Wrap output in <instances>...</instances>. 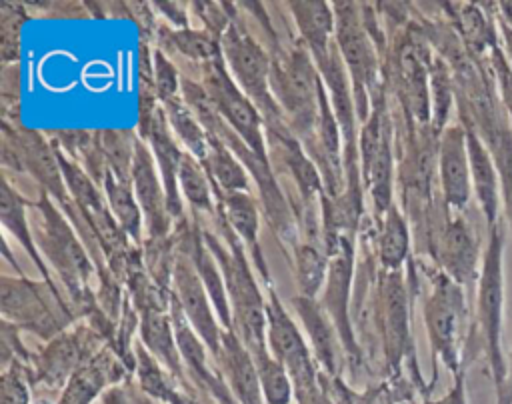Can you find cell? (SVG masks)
I'll use <instances>...</instances> for the list:
<instances>
[{
    "label": "cell",
    "mask_w": 512,
    "mask_h": 404,
    "mask_svg": "<svg viewBox=\"0 0 512 404\" xmlns=\"http://www.w3.org/2000/svg\"><path fill=\"white\" fill-rule=\"evenodd\" d=\"M222 222V232L226 236L228 248L220 244V240L204 232L202 238L216 258L220 272L224 276L230 312H232V332L244 342L252 356L268 352L266 344V300L254 280L250 264L246 260V250L240 244L238 236Z\"/></svg>",
    "instance_id": "1"
},
{
    "label": "cell",
    "mask_w": 512,
    "mask_h": 404,
    "mask_svg": "<svg viewBox=\"0 0 512 404\" xmlns=\"http://www.w3.org/2000/svg\"><path fill=\"white\" fill-rule=\"evenodd\" d=\"M320 84L318 68L302 42L288 54L272 60V94L282 110L284 122L306 150L316 138L320 120Z\"/></svg>",
    "instance_id": "2"
},
{
    "label": "cell",
    "mask_w": 512,
    "mask_h": 404,
    "mask_svg": "<svg viewBox=\"0 0 512 404\" xmlns=\"http://www.w3.org/2000/svg\"><path fill=\"white\" fill-rule=\"evenodd\" d=\"M504 238L500 224L490 228L488 246L482 254L478 272V294H476V318L482 334L484 354L490 366V374L496 388V402L504 394L508 366L502 354V310H504Z\"/></svg>",
    "instance_id": "3"
},
{
    "label": "cell",
    "mask_w": 512,
    "mask_h": 404,
    "mask_svg": "<svg viewBox=\"0 0 512 404\" xmlns=\"http://www.w3.org/2000/svg\"><path fill=\"white\" fill-rule=\"evenodd\" d=\"M222 58L228 64V72L240 90L252 100L264 118V126L284 122L282 110L272 94V58L252 38L246 26L232 12L230 24L220 36Z\"/></svg>",
    "instance_id": "4"
},
{
    "label": "cell",
    "mask_w": 512,
    "mask_h": 404,
    "mask_svg": "<svg viewBox=\"0 0 512 404\" xmlns=\"http://www.w3.org/2000/svg\"><path fill=\"white\" fill-rule=\"evenodd\" d=\"M334 18H336V30H334V42L338 46V52L342 56V62L348 70L352 90H354V102H356V114L358 120L364 124L370 116L372 108V94L380 86L378 82V44L368 34L360 4L356 2H334L332 4Z\"/></svg>",
    "instance_id": "5"
},
{
    "label": "cell",
    "mask_w": 512,
    "mask_h": 404,
    "mask_svg": "<svg viewBox=\"0 0 512 404\" xmlns=\"http://www.w3.org/2000/svg\"><path fill=\"white\" fill-rule=\"evenodd\" d=\"M266 344L272 356L286 368L294 384V398L298 404H308L322 394L320 368L304 336L296 328L294 320L284 310L274 286L266 282Z\"/></svg>",
    "instance_id": "6"
},
{
    "label": "cell",
    "mask_w": 512,
    "mask_h": 404,
    "mask_svg": "<svg viewBox=\"0 0 512 404\" xmlns=\"http://www.w3.org/2000/svg\"><path fill=\"white\" fill-rule=\"evenodd\" d=\"M40 230L36 236V246L50 260L54 270L60 274L66 290L76 304H84L90 298L88 278L94 272V264L88 258L80 238L74 234L62 212L44 194L40 204Z\"/></svg>",
    "instance_id": "7"
},
{
    "label": "cell",
    "mask_w": 512,
    "mask_h": 404,
    "mask_svg": "<svg viewBox=\"0 0 512 404\" xmlns=\"http://www.w3.org/2000/svg\"><path fill=\"white\" fill-rule=\"evenodd\" d=\"M202 86L218 116L260 160L268 162L266 136L262 128L264 118L252 104V100L234 82L222 56L204 64Z\"/></svg>",
    "instance_id": "8"
},
{
    "label": "cell",
    "mask_w": 512,
    "mask_h": 404,
    "mask_svg": "<svg viewBox=\"0 0 512 404\" xmlns=\"http://www.w3.org/2000/svg\"><path fill=\"white\" fill-rule=\"evenodd\" d=\"M462 286L442 270L432 274V290L424 302V324L434 354L452 376L464 368L460 360V320L464 318Z\"/></svg>",
    "instance_id": "9"
},
{
    "label": "cell",
    "mask_w": 512,
    "mask_h": 404,
    "mask_svg": "<svg viewBox=\"0 0 512 404\" xmlns=\"http://www.w3.org/2000/svg\"><path fill=\"white\" fill-rule=\"evenodd\" d=\"M2 158L4 166H12L18 172H28L34 176L64 210L72 212V198L68 196L66 180L58 162L56 148L38 130H28L22 126L2 124Z\"/></svg>",
    "instance_id": "10"
},
{
    "label": "cell",
    "mask_w": 512,
    "mask_h": 404,
    "mask_svg": "<svg viewBox=\"0 0 512 404\" xmlns=\"http://www.w3.org/2000/svg\"><path fill=\"white\" fill-rule=\"evenodd\" d=\"M58 162L66 180V188L70 192V198L74 206L78 208L80 218L90 228V232L98 238L100 248L114 258L122 256V248L126 244V234L118 226V222L112 218L108 202H104L102 194L98 192V184L70 158H66L60 150H56Z\"/></svg>",
    "instance_id": "11"
},
{
    "label": "cell",
    "mask_w": 512,
    "mask_h": 404,
    "mask_svg": "<svg viewBox=\"0 0 512 404\" xmlns=\"http://www.w3.org/2000/svg\"><path fill=\"white\" fill-rule=\"evenodd\" d=\"M330 264L328 274L324 282V294H322V306L326 314L330 316L340 344L352 364H358L360 360V348L356 344L352 322L348 316L350 308V284H352V270H354V240L342 238L330 252Z\"/></svg>",
    "instance_id": "12"
},
{
    "label": "cell",
    "mask_w": 512,
    "mask_h": 404,
    "mask_svg": "<svg viewBox=\"0 0 512 404\" xmlns=\"http://www.w3.org/2000/svg\"><path fill=\"white\" fill-rule=\"evenodd\" d=\"M46 284H36L26 278H0V310L2 320L26 328L46 340L56 338L64 332V324L56 318L50 308L44 288Z\"/></svg>",
    "instance_id": "13"
},
{
    "label": "cell",
    "mask_w": 512,
    "mask_h": 404,
    "mask_svg": "<svg viewBox=\"0 0 512 404\" xmlns=\"http://www.w3.org/2000/svg\"><path fill=\"white\" fill-rule=\"evenodd\" d=\"M172 280H174V298L178 300L186 320L196 330L200 340L206 344L212 358L220 352V342L224 328L216 322L210 296L194 268L190 252L180 254L172 266Z\"/></svg>",
    "instance_id": "14"
},
{
    "label": "cell",
    "mask_w": 512,
    "mask_h": 404,
    "mask_svg": "<svg viewBox=\"0 0 512 404\" xmlns=\"http://www.w3.org/2000/svg\"><path fill=\"white\" fill-rule=\"evenodd\" d=\"M96 334L86 328L60 332L34 358L36 380L46 388L58 390L68 384L72 374L96 354Z\"/></svg>",
    "instance_id": "15"
},
{
    "label": "cell",
    "mask_w": 512,
    "mask_h": 404,
    "mask_svg": "<svg viewBox=\"0 0 512 404\" xmlns=\"http://www.w3.org/2000/svg\"><path fill=\"white\" fill-rule=\"evenodd\" d=\"M380 318L382 340L388 374L396 376L404 356L410 350V320H408V294L402 270L384 272L380 284Z\"/></svg>",
    "instance_id": "16"
},
{
    "label": "cell",
    "mask_w": 512,
    "mask_h": 404,
    "mask_svg": "<svg viewBox=\"0 0 512 404\" xmlns=\"http://www.w3.org/2000/svg\"><path fill=\"white\" fill-rule=\"evenodd\" d=\"M438 176L442 188V200L446 208L464 210L470 192H472V178H470V160H468V146H466V128L446 126L438 138Z\"/></svg>",
    "instance_id": "17"
},
{
    "label": "cell",
    "mask_w": 512,
    "mask_h": 404,
    "mask_svg": "<svg viewBox=\"0 0 512 404\" xmlns=\"http://www.w3.org/2000/svg\"><path fill=\"white\" fill-rule=\"evenodd\" d=\"M154 162L156 160L152 156V150L142 140H138L132 164V188L142 210L148 236L152 240H162L170 230L172 216L168 212L166 190L164 184H160Z\"/></svg>",
    "instance_id": "18"
},
{
    "label": "cell",
    "mask_w": 512,
    "mask_h": 404,
    "mask_svg": "<svg viewBox=\"0 0 512 404\" xmlns=\"http://www.w3.org/2000/svg\"><path fill=\"white\" fill-rule=\"evenodd\" d=\"M428 78L430 66L422 52V44L412 36H406L396 52V80L400 84L398 96L402 98L404 110L422 124L430 118Z\"/></svg>",
    "instance_id": "19"
},
{
    "label": "cell",
    "mask_w": 512,
    "mask_h": 404,
    "mask_svg": "<svg viewBox=\"0 0 512 404\" xmlns=\"http://www.w3.org/2000/svg\"><path fill=\"white\" fill-rule=\"evenodd\" d=\"M238 404H266L254 358L232 330H224L220 352L214 358Z\"/></svg>",
    "instance_id": "20"
},
{
    "label": "cell",
    "mask_w": 512,
    "mask_h": 404,
    "mask_svg": "<svg viewBox=\"0 0 512 404\" xmlns=\"http://www.w3.org/2000/svg\"><path fill=\"white\" fill-rule=\"evenodd\" d=\"M142 134L150 142L152 156L158 164L160 178L166 190V200H168V212L172 218L182 216V202H180V186H178V170L184 152L178 148L172 128L168 124L166 112L162 106H158L150 118V122L142 128Z\"/></svg>",
    "instance_id": "21"
},
{
    "label": "cell",
    "mask_w": 512,
    "mask_h": 404,
    "mask_svg": "<svg viewBox=\"0 0 512 404\" xmlns=\"http://www.w3.org/2000/svg\"><path fill=\"white\" fill-rule=\"evenodd\" d=\"M126 378V366L116 352L104 348L86 360L68 380L58 404H92L102 390L120 386Z\"/></svg>",
    "instance_id": "22"
},
{
    "label": "cell",
    "mask_w": 512,
    "mask_h": 404,
    "mask_svg": "<svg viewBox=\"0 0 512 404\" xmlns=\"http://www.w3.org/2000/svg\"><path fill=\"white\" fill-rule=\"evenodd\" d=\"M136 356V374L138 388L162 404H216L208 394L190 386V380H178L164 368L162 364L142 346L134 348Z\"/></svg>",
    "instance_id": "23"
},
{
    "label": "cell",
    "mask_w": 512,
    "mask_h": 404,
    "mask_svg": "<svg viewBox=\"0 0 512 404\" xmlns=\"http://www.w3.org/2000/svg\"><path fill=\"white\" fill-rule=\"evenodd\" d=\"M466 128V146H468V160H470V178H472V190L476 194V202L488 222V226H496L500 218V206H502V186H500V174L496 168V162L484 144V140L478 136V132L470 126Z\"/></svg>",
    "instance_id": "24"
},
{
    "label": "cell",
    "mask_w": 512,
    "mask_h": 404,
    "mask_svg": "<svg viewBox=\"0 0 512 404\" xmlns=\"http://www.w3.org/2000/svg\"><path fill=\"white\" fill-rule=\"evenodd\" d=\"M434 254L438 258V264L442 266V272L456 280L460 286L474 278L478 242L460 216L446 218V224L440 228V234L436 238Z\"/></svg>",
    "instance_id": "25"
},
{
    "label": "cell",
    "mask_w": 512,
    "mask_h": 404,
    "mask_svg": "<svg viewBox=\"0 0 512 404\" xmlns=\"http://www.w3.org/2000/svg\"><path fill=\"white\" fill-rule=\"evenodd\" d=\"M140 338L142 346L162 364L166 370L178 378V380H188L184 374V362L176 344V334H174V324L172 316L164 312L162 306L158 304H148L142 306L140 314Z\"/></svg>",
    "instance_id": "26"
},
{
    "label": "cell",
    "mask_w": 512,
    "mask_h": 404,
    "mask_svg": "<svg viewBox=\"0 0 512 404\" xmlns=\"http://www.w3.org/2000/svg\"><path fill=\"white\" fill-rule=\"evenodd\" d=\"M296 28L300 32V42L310 52L314 64H320L334 42L336 18L332 4L328 2H288Z\"/></svg>",
    "instance_id": "27"
},
{
    "label": "cell",
    "mask_w": 512,
    "mask_h": 404,
    "mask_svg": "<svg viewBox=\"0 0 512 404\" xmlns=\"http://www.w3.org/2000/svg\"><path fill=\"white\" fill-rule=\"evenodd\" d=\"M292 306L296 310V314L300 316L308 338L312 342V350H314V358L318 368L324 374L336 376L338 368H336V340L338 332L330 320V316L326 314L324 306L318 304L314 298L308 296H296L292 298Z\"/></svg>",
    "instance_id": "28"
},
{
    "label": "cell",
    "mask_w": 512,
    "mask_h": 404,
    "mask_svg": "<svg viewBox=\"0 0 512 404\" xmlns=\"http://www.w3.org/2000/svg\"><path fill=\"white\" fill-rule=\"evenodd\" d=\"M218 198V208H220V218L226 222V226L242 240V244L250 250V254L258 262V270L262 278L268 282L266 266L262 262V254L258 248V206L254 198L248 192H232V194H222L216 192Z\"/></svg>",
    "instance_id": "29"
},
{
    "label": "cell",
    "mask_w": 512,
    "mask_h": 404,
    "mask_svg": "<svg viewBox=\"0 0 512 404\" xmlns=\"http://www.w3.org/2000/svg\"><path fill=\"white\" fill-rule=\"evenodd\" d=\"M0 218H2V224L8 232L14 234V238L22 244V248L26 250V254L32 258V262L36 264V268L42 272L44 276V284H48L54 292L56 286L50 278V272H48V266L44 264V260L40 258L38 254V246H36V238L32 236L30 232V226L26 222V200L10 186L8 178L4 176L2 178V190H0Z\"/></svg>",
    "instance_id": "30"
},
{
    "label": "cell",
    "mask_w": 512,
    "mask_h": 404,
    "mask_svg": "<svg viewBox=\"0 0 512 404\" xmlns=\"http://www.w3.org/2000/svg\"><path fill=\"white\" fill-rule=\"evenodd\" d=\"M188 252L194 262V268L210 296V302L220 318V326L224 330H232V312H230V302H228V292L224 284V276L220 272V266L212 252L208 250L202 234H194L188 242Z\"/></svg>",
    "instance_id": "31"
},
{
    "label": "cell",
    "mask_w": 512,
    "mask_h": 404,
    "mask_svg": "<svg viewBox=\"0 0 512 404\" xmlns=\"http://www.w3.org/2000/svg\"><path fill=\"white\" fill-rule=\"evenodd\" d=\"M200 164L208 172V176L212 180V186H214V192H222V194L248 192V170H246V166L218 138L210 136L208 154Z\"/></svg>",
    "instance_id": "32"
},
{
    "label": "cell",
    "mask_w": 512,
    "mask_h": 404,
    "mask_svg": "<svg viewBox=\"0 0 512 404\" xmlns=\"http://www.w3.org/2000/svg\"><path fill=\"white\" fill-rule=\"evenodd\" d=\"M410 252V230L408 222L392 204L380 220V234H378V260L384 272H398L402 270Z\"/></svg>",
    "instance_id": "33"
},
{
    "label": "cell",
    "mask_w": 512,
    "mask_h": 404,
    "mask_svg": "<svg viewBox=\"0 0 512 404\" xmlns=\"http://www.w3.org/2000/svg\"><path fill=\"white\" fill-rule=\"evenodd\" d=\"M96 140L106 160L108 172L122 182L132 184V164L138 138L130 128L96 130Z\"/></svg>",
    "instance_id": "34"
},
{
    "label": "cell",
    "mask_w": 512,
    "mask_h": 404,
    "mask_svg": "<svg viewBox=\"0 0 512 404\" xmlns=\"http://www.w3.org/2000/svg\"><path fill=\"white\" fill-rule=\"evenodd\" d=\"M320 388H322V394L326 396L328 404H394L402 398L412 396L410 392H402L400 386L390 388L386 384L372 386V388L358 392V390H352L340 378V374L330 376L324 372H320Z\"/></svg>",
    "instance_id": "35"
},
{
    "label": "cell",
    "mask_w": 512,
    "mask_h": 404,
    "mask_svg": "<svg viewBox=\"0 0 512 404\" xmlns=\"http://www.w3.org/2000/svg\"><path fill=\"white\" fill-rule=\"evenodd\" d=\"M168 124L172 132L178 136V140L188 148V154H192L196 160H204L210 146V136L200 124V120L194 116V112L188 108V104L182 98H172L162 104Z\"/></svg>",
    "instance_id": "36"
},
{
    "label": "cell",
    "mask_w": 512,
    "mask_h": 404,
    "mask_svg": "<svg viewBox=\"0 0 512 404\" xmlns=\"http://www.w3.org/2000/svg\"><path fill=\"white\" fill-rule=\"evenodd\" d=\"M106 202L110 206V212L114 214L118 226L124 230L126 236L138 240L142 232V210L138 206V200L134 196V188L128 182L118 180L110 172L104 178L102 184Z\"/></svg>",
    "instance_id": "37"
},
{
    "label": "cell",
    "mask_w": 512,
    "mask_h": 404,
    "mask_svg": "<svg viewBox=\"0 0 512 404\" xmlns=\"http://www.w3.org/2000/svg\"><path fill=\"white\" fill-rule=\"evenodd\" d=\"M484 144L488 146L498 174H500V186H502V202H504V214L512 232V130L498 120L484 136Z\"/></svg>",
    "instance_id": "38"
},
{
    "label": "cell",
    "mask_w": 512,
    "mask_h": 404,
    "mask_svg": "<svg viewBox=\"0 0 512 404\" xmlns=\"http://www.w3.org/2000/svg\"><path fill=\"white\" fill-rule=\"evenodd\" d=\"M158 34L162 36V44L164 46H172L176 48L180 54H184L190 60L196 62H210L222 56V46H220V36L212 34L210 30L200 32V30H190V28H182V30H168V28H160Z\"/></svg>",
    "instance_id": "39"
},
{
    "label": "cell",
    "mask_w": 512,
    "mask_h": 404,
    "mask_svg": "<svg viewBox=\"0 0 512 404\" xmlns=\"http://www.w3.org/2000/svg\"><path fill=\"white\" fill-rule=\"evenodd\" d=\"M178 186L180 192L186 196V200L192 204V208L196 212H214V186L212 180L208 176V172L204 170V166L200 164V160H196L192 154L184 152L182 162H180V170H178Z\"/></svg>",
    "instance_id": "40"
},
{
    "label": "cell",
    "mask_w": 512,
    "mask_h": 404,
    "mask_svg": "<svg viewBox=\"0 0 512 404\" xmlns=\"http://www.w3.org/2000/svg\"><path fill=\"white\" fill-rule=\"evenodd\" d=\"M294 262H296V282L300 286V294L314 298L316 292L324 286L330 256L322 252L316 242H302L294 246Z\"/></svg>",
    "instance_id": "41"
},
{
    "label": "cell",
    "mask_w": 512,
    "mask_h": 404,
    "mask_svg": "<svg viewBox=\"0 0 512 404\" xmlns=\"http://www.w3.org/2000/svg\"><path fill=\"white\" fill-rule=\"evenodd\" d=\"M256 364V372L260 378L262 394L266 404H290L294 398V384L286 368L272 356V352H264L252 356Z\"/></svg>",
    "instance_id": "42"
},
{
    "label": "cell",
    "mask_w": 512,
    "mask_h": 404,
    "mask_svg": "<svg viewBox=\"0 0 512 404\" xmlns=\"http://www.w3.org/2000/svg\"><path fill=\"white\" fill-rule=\"evenodd\" d=\"M26 18L22 4L4 2L0 6V56L2 66L18 64L20 54V26Z\"/></svg>",
    "instance_id": "43"
},
{
    "label": "cell",
    "mask_w": 512,
    "mask_h": 404,
    "mask_svg": "<svg viewBox=\"0 0 512 404\" xmlns=\"http://www.w3.org/2000/svg\"><path fill=\"white\" fill-rule=\"evenodd\" d=\"M152 76H154V90H156V98L164 104L172 98H176L178 94V84L182 82L176 68L172 66V62L158 50L154 54V62H152Z\"/></svg>",
    "instance_id": "44"
},
{
    "label": "cell",
    "mask_w": 512,
    "mask_h": 404,
    "mask_svg": "<svg viewBox=\"0 0 512 404\" xmlns=\"http://www.w3.org/2000/svg\"><path fill=\"white\" fill-rule=\"evenodd\" d=\"M0 398L2 404H30V390L22 376V366L16 362L2 372Z\"/></svg>",
    "instance_id": "45"
},
{
    "label": "cell",
    "mask_w": 512,
    "mask_h": 404,
    "mask_svg": "<svg viewBox=\"0 0 512 404\" xmlns=\"http://www.w3.org/2000/svg\"><path fill=\"white\" fill-rule=\"evenodd\" d=\"M492 66H494V72H496V80H498V86H500V92H502L506 112L512 120V66L498 48L492 50Z\"/></svg>",
    "instance_id": "46"
},
{
    "label": "cell",
    "mask_w": 512,
    "mask_h": 404,
    "mask_svg": "<svg viewBox=\"0 0 512 404\" xmlns=\"http://www.w3.org/2000/svg\"><path fill=\"white\" fill-rule=\"evenodd\" d=\"M466 370L462 368L460 372H456L452 376V386L448 388V392L440 398H432L430 394L428 396H422V402L420 404H468V394H466Z\"/></svg>",
    "instance_id": "47"
},
{
    "label": "cell",
    "mask_w": 512,
    "mask_h": 404,
    "mask_svg": "<svg viewBox=\"0 0 512 404\" xmlns=\"http://www.w3.org/2000/svg\"><path fill=\"white\" fill-rule=\"evenodd\" d=\"M154 8H158V10H162L164 14H166V18H170L176 26H182V28H186V24H188V20H186V12H184V6L186 4H182V2H156V4H152Z\"/></svg>",
    "instance_id": "48"
},
{
    "label": "cell",
    "mask_w": 512,
    "mask_h": 404,
    "mask_svg": "<svg viewBox=\"0 0 512 404\" xmlns=\"http://www.w3.org/2000/svg\"><path fill=\"white\" fill-rule=\"evenodd\" d=\"M102 404H130L126 388L124 386H114V388L106 390L104 396H102Z\"/></svg>",
    "instance_id": "49"
},
{
    "label": "cell",
    "mask_w": 512,
    "mask_h": 404,
    "mask_svg": "<svg viewBox=\"0 0 512 404\" xmlns=\"http://www.w3.org/2000/svg\"><path fill=\"white\" fill-rule=\"evenodd\" d=\"M126 392H128V398H130V404H156V400L150 398V396H146L140 388L128 386Z\"/></svg>",
    "instance_id": "50"
},
{
    "label": "cell",
    "mask_w": 512,
    "mask_h": 404,
    "mask_svg": "<svg viewBox=\"0 0 512 404\" xmlns=\"http://www.w3.org/2000/svg\"><path fill=\"white\" fill-rule=\"evenodd\" d=\"M500 32H502V36H504V44H506L504 48H506V52H508L510 66H512V24L500 20Z\"/></svg>",
    "instance_id": "51"
},
{
    "label": "cell",
    "mask_w": 512,
    "mask_h": 404,
    "mask_svg": "<svg viewBox=\"0 0 512 404\" xmlns=\"http://www.w3.org/2000/svg\"><path fill=\"white\" fill-rule=\"evenodd\" d=\"M394 404H420V402H416V400L410 396V398H402V400H398V402H394Z\"/></svg>",
    "instance_id": "52"
},
{
    "label": "cell",
    "mask_w": 512,
    "mask_h": 404,
    "mask_svg": "<svg viewBox=\"0 0 512 404\" xmlns=\"http://www.w3.org/2000/svg\"><path fill=\"white\" fill-rule=\"evenodd\" d=\"M308 404H328V400H326V396H320V398H316V400H312Z\"/></svg>",
    "instance_id": "53"
}]
</instances>
